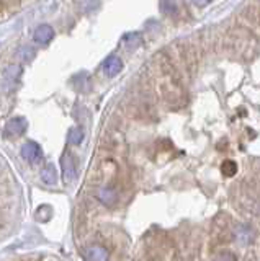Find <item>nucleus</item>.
<instances>
[{
    "mask_svg": "<svg viewBox=\"0 0 260 261\" xmlns=\"http://www.w3.org/2000/svg\"><path fill=\"white\" fill-rule=\"evenodd\" d=\"M61 170H62V178L67 185H70L77 176V167H76V159L72 157V153L64 152L61 157Z\"/></svg>",
    "mask_w": 260,
    "mask_h": 261,
    "instance_id": "f257e3e1",
    "label": "nucleus"
},
{
    "mask_svg": "<svg viewBox=\"0 0 260 261\" xmlns=\"http://www.w3.org/2000/svg\"><path fill=\"white\" fill-rule=\"evenodd\" d=\"M20 153H21V157L30 163H38L43 159V150L36 142H27L21 147Z\"/></svg>",
    "mask_w": 260,
    "mask_h": 261,
    "instance_id": "f03ea898",
    "label": "nucleus"
},
{
    "mask_svg": "<svg viewBox=\"0 0 260 261\" xmlns=\"http://www.w3.org/2000/svg\"><path fill=\"white\" fill-rule=\"evenodd\" d=\"M123 70V61L120 59L118 56H110L107 61L103 62V72L107 73L108 77H115Z\"/></svg>",
    "mask_w": 260,
    "mask_h": 261,
    "instance_id": "7ed1b4c3",
    "label": "nucleus"
},
{
    "mask_svg": "<svg viewBox=\"0 0 260 261\" xmlns=\"http://www.w3.org/2000/svg\"><path fill=\"white\" fill-rule=\"evenodd\" d=\"M54 38V30L50 27V24H41L38 27L33 33V41L38 44H46Z\"/></svg>",
    "mask_w": 260,
    "mask_h": 261,
    "instance_id": "20e7f679",
    "label": "nucleus"
},
{
    "mask_svg": "<svg viewBox=\"0 0 260 261\" xmlns=\"http://www.w3.org/2000/svg\"><path fill=\"white\" fill-rule=\"evenodd\" d=\"M27 119L25 118H13L9 121V124H7L5 127V133L7 136H20L25 133V129H27Z\"/></svg>",
    "mask_w": 260,
    "mask_h": 261,
    "instance_id": "39448f33",
    "label": "nucleus"
},
{
    "mask_svg": "<svg viewBox=\"0 0 260 261\" xmlns=\"http://www.w3.org/2000/svg\"><path fill=\"white\" fill-rule=\"evenodd\" d=\"M97 199L102 204H105V206L111 207L118 202V194L115 190H111V188H102V190L97 191Z\"/></svg>",
    "mask_w": 260,
    "mask_h": 261,
    "instance_id": "423d86ee",
    "label": "nucleus"
},
{
    "mask_svg": "<svg viewBox=\"0 0 260 261\" xmlns=\"http://www.w3.org/2000/svg\"><path fill=\"white\" fill-rule=\"evenodd\" d=\"M235 239H238L239 243L247 245L252 242V239H254V232H252V228L247 225H239L235 228Z\"/></svg>",
    "mask_w": 260,
    "mask_h": 261,
    "instance_id": "0eeeda50",
    "label": "nucleus"
},
{
    "mask_svg": "<svg viewBox=\"0 0 260 261\" xmlns=\"http://www.w3.org/2000/svg\"><path fill=\"white\" fill-rule=\"evenodd\" d=\"M85 258L93 259V261H105V259H108V251L103 247H90L85 251Z\"/></svg>",
    "mask_w": 260,
    "mask_h": 261,
    "instance_id": "6e6552de",
    "label": "nucleus"
},
{
    "mask_svg": "<svg viewBox=\"0 0 260 261\" xmlns=\"http://www.w3.org/2000/svg\"><path fill=\"white\" fill-rule=\"evenodd\" d=\"M41 179H43L46 185L53 186V185L58 183V171L54 170L53 165H48V167H44L41 170Z\"/></svg>",
    "mask_w": 260,
    "mask_h": 261,
    "instance_id": "1a4fd4ad",
    "label": "nucleus"
},
{
    "mask_svg": "<svg viewBox=\"0 0 260 261\" xmlns=\"http://www.w3.org/2000/svg\"><path fill=\"white\" fill-rule=\"evenodd\" d=\"M178 8H180L178 0H162V12L166 15H178Z\"/></svg>",
    "mask_w": 260,
    "mask_h": 261,
    "instance_id": "9d476101",
    "label": "nucleus"
},
{
    "mask_svg": "<svg viewBox=\"0 0 260 261\" xmlns=\"http://www.w3.org/2000/svg\"><path fill=\"white\" fill-rule=\"evenodd\" d=\"M141 46V36L137 33H129V35L125 36V47L126 49H136Z\"/></svg>",
    "mask_w": 260,
    "mask_h": 261,
    "instance_id": "9b49d317",
    "label": "nucleus"
},
{
    "mask_svg": "<svg viewBox=\"0 0 260 261\" xmlns=\"http://www.w3.org/2000/svg\"><path fill=\"white\" fill-rule=\"evenodd\" d=\"M221 171L226 176H232V175H235V171H238V165H235V162H232V160H226L221 165Z\"/></svg>",
    "mask_w": 260,
    "mask_h": 261,
    "instance_id": "f8f14e48",
    "label": "nucleus"
},
{
    "mask_svg": "<svg viewBox=\"0 0 260 261\" xmlns=\"http://www.w3.org/2000/svg\"><path fill=\"white\" fill-rule=\"evenodd\" d=\"M82 141H84V130L80 129V127L72 129V130H70V134H69V142H70V144H74V145H77V144H80Z\"/></svg>",
    "mask_w": 260,
    "mask_h": 261,
    "instance_id": "ddd939ff",
    "label": "nucleus"
},
{
    "mask_svg": "<svg viewBox=\"0 0 260 261\" xmlns=\"http://www.w3.org/2000/svg\"><path fill=\"white\" fill-rule=\"evenodd\" d=\"M211 2V0H192V4L193 5H197V7H205Z\"/></svg>",
    "mask_w": 260,
    "mask_h": 261,
    "instance_id": "4468645a",
    "label": "nucleus"
}]
</instances>
